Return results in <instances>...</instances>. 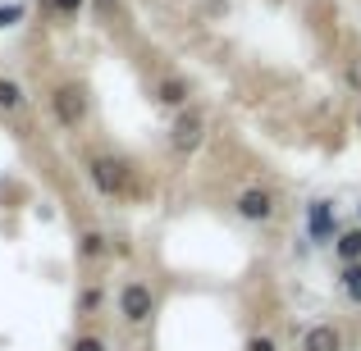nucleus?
Here are the masks:
<instances>
[{
	"label": "nucleus",
	"mask_w": 361,
	"mask_h": 351,
	"mask_svg": "<svg viewBox=\"0 0 361 351\" xmlns=\"http://www.w3.org/2000/svg\"><path fill=\"white\" fill-rule=\"evenodd\" d=\"M23 14H27V9L18 5V0H9V5H0V32H5V27H18V23H23Z\"/></svg>",
	"instance_id": "obj_13"
},
{
	"label": "nucleus",
	"mask_w": 361,
	"mask_h": 351,
	"mask_svg": "<svg viewBox=\"0 0 361 351\" xmlns=\"http://www.w3.org/2000/svg\"><path fill=\"white\" fill-rule=\"evenodd\" d=\"M160 106H188V82L165 78L160 82Z\"/></svg>",
	"instance_id": "obj_12"
},
{
	"label": "nucleus",
	"mask_w": 361,
	"mask_h": 351,
	"mask_svg": "<svg viewBox=\"0 0 361 351\" xmlns=\"http://www.w3.org/2000/svg\"><path fill=\"white\" fill-rule=\"evenodd\" d=\"M92 183H97L106 196H133V165L97 155L92 160Z\"/></svg>",
	"instance_id": "obj_2"
},
{
	"label": "nucleus",
	"mask_w": 361,
	"mask_h": 351,
	"mask_svg": "<svg viewBox=\"0 0 361 351\" xmlns=\"http://www.w3.org/2000/svg\"><path fill=\"white\" fill-rule=\"evenodd\" d=\"M97 301H101V292H97V288H87V292H82V310H92Z\"/></svg>",
	"instance_id": "obj_17"
},
{
	"label": "nucleus",
	"mask_w": 361,
	"mask_h": 351,
	"mask_svg": "<svg viewBox=\"0 0 361 351\" xmlns=\"http://www.w3.org/2000/svg\"><path fill=\"white\" fill-rule=\"evenodd\" d=\"M69 351H110V347H106V338L82 333V338H73V347H69Z\"/></svg>",
	"instance_id": "obj_16"
},
{
	"label": "nucleus",
	"mask_w": 361,
	"mask_h": 351,
	"mask_svg": "<svg viewBox=\"0 0 361 351\" xmlns=\"http://www.w3.org/2000/svg\"><path fill=\"white\" fill-rule=\"evenodd\" d=\"M357 224H361V201H357Z\"/></svg>",
	"instance_id": "obj_18"
},
{
	"label": "nucleus",
	"mask_w": 361,
	"mask_h": 351,
	"mask_svg": "<svg viewBox=\"0 0 361 351\" xmlns=\"http://www.w3.org/2000/svg\"><path fill=\"white\" fill-rule=\"evenodd\" d=\"M82 5H87V0H42V9H51V14H64V18L78 14Z\"/></svg>",
	"instance_id": "obj_14"
},
{
	"label": "nucleus",
	"mask_w": 361,
	"mask_h": 351,
	"mask_svg": "<svg viewBox=\"0 0 361 351\" xmlns=\"http://www.w3.org/2000/svg\"><path fill=\"white\" fill-rule=\"evenodd\" d=\"M274 210H279V201H274L270 187H247V192H238V201H233V215L243 224H270Z\"/></svg>",
	"instance_id": "obj_4"
},
{
	"label": "nucleus",
	"mask_w": 361,
	"mask_h": 351,
	"mask_svg": "<svg viewBox=\"0 0 361 351\" xmlns=\"http://www.w3.org/2000/svg\"><path fill=\"white\" fill-rule=\"evenodd\" d=\"M106 251H110V246H106V237H101V233H82L78 237V260H101Z\"/></svg>",
	"instance_id": "obj_11"
},
{
	"label": "nucleus",
	"mask_w": 361,
	"mask_h": 351,
	"mask_svg": "<svg viewBox=\"0 0 361 351\" xmlns=\"http://www.w3.org/2000/svg\"><path fill=\"white\" fill-rule=\"evenodd\" d=\"M307 237H311L316 246H334V237H338L334 201H311V205H307Z\"/></svg>",
	"instance_id": "obj_5"
},
{
	"label": "nucleus",
	"mask_w": 361,
	"mask_h": 351,
	"mask_svg": "<svg viewBox=\"0 0 361 351\" xmlns=\"http://www.w3.org/2000/svg\"><path fill=\"white\" fill-rule=\"evenodd\" d=\"M343 328L338 324H311L302 333V351H343Z\"/></svg>",
	"instance_id": "obj_7"
},
{
	"label": "nucleus",
	"mask_w": 361,
	"mask_h": 351,
	"mask_svg": "<svg viewBox=\"0 0 361 351\" xmlns=\"http://www.w3.org/2000/svg\"><path fill=\"white\" fill-rule=\"evenodd\" d=\"M202 132H206V119L197 115V110H183V115L174 119V128H169V146H174L178 155H188V151L202 146Z\"/></svg>",
	"instance_id": "obj_6"
},
{
	"label": "nucleus",
	"mask_w": 361,
	"mask_h": 351,
	"mask_svg": "<svg viewBox=\"0 0 361 351\" xmlns=\"http://www.w3.org/2000/svg\"><path fill=\"white\" fill-rule=\"evenodd\" d=\"M338 292H343L353 306H361V260L357 264H343V274H338Z\"/></svg>",
	"instance_id": "obj_9"
},
{
	"label": "nucleus",
	"mask_w": 361,
	"mask_h": 351,
	"mask_svg": "<svg viewBox=\"0 0 361 351\" xmlns=\"http://www.w3.org/2000/svg\"><path fill=\"white\" fill-rule=\"evenodd\" d=\"M23 106H27L23 87H18L14 78H0V110H9V115H14V110H23Z\"/></svg>",
	"instance_id": "obj_10"
},
{
	"label": "nucleus",
	"mask_w": 361,
	"mask_h": 351,
	"mask_svg": "<svg viewBox=\"0 0 361 351\" xmlns=\"http://www.w3.org/2000/svg\"><path fill=\"white\" fill-rule=\"evenodd\" d=\"M151 315H156V288L142 283V279H123V288H119V319L133 324V328H142Z\"/></svg>",
	"instance_id": "obj_1"
},
{
	"label": "nucleus",
	"mask_w": 361,
	"mask_h": 351,
	"mask_svg": "<svg viewBox=\"0 0 361 351\" xmlns=\"http://www.w3.org/2000/svg\"><path fill=\"white\" fill-rule=\"evenodd\" d=\"M243 351H279V338L274 333H256V338H247Z\"/></svg>",
	"instance_id": "obj_15"
},
{
	"label": "nucleus",
	"mask_w": 361,
	"mask_h": 351,
	"mask_svg": "<svg viewBox=\"0 0 361 351\" xmlns=\"http://www.w3.org/2000/svg\"><path fill=\"white\" fill-rule=\"evenodd\" d=\"M334 255H338V264H357L361 260V224H353V229H338Z\"/></svg>",
	"instance_id": "obj_8"
},
{
	"label": "nucleus",
	"mask_w": 361,
	"mask_h": 351,
	"mask_svg": "<svg viewBox=\"0 0 361 351\" xmlns=\"http://www.w3.org/2000/svg\"><path fill=\"white\" fill-rule=\"evenodd\" d=\"M51 115L60 128H78L82 119H87V96L78 91V82H60V87L51 91Z\"/></svg>",
	"instance_id": "obj_3"
}]
</instances>
